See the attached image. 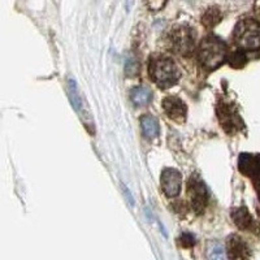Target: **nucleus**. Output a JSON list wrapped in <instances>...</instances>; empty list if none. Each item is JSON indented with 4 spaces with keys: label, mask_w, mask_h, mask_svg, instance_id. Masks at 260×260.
I'll use <instances>...</instances> for the list:
<instances>
[{
    "label": "nucleus",
    "mask_w": 260,
    "mask_h": 260,
    "mask_svg": "<svg viewBox=\"0 0 260 260\" xmlns=\"http://www.w3.org/2000/svg\"><path fill=\"white\" fill-rule=\"evenodd\" d=\"M124 191L126 192V197H127V201H129L130 206H134V201H133V197H132V194H130L129 189H127L126 186H124Z\"/></svg>",
    "instance_id": "obj_16"
},
{
    "label": "nucleus",
    "mask_w": 260,
    "mask_h": 260,
    "mask_svg": "<svg viewBox=\"0 0 260 260\" xmlns=\"http://www.w3.org/2000/svg\"><path fill=\"white\" fill-rule=\"evenodd\" d=\"M181 243H182L185 247H190V246H192L195 243V240L194 237L191 236V234H187L185 233L182 237H181Z\"/></svg>",
    "instance_id": "obj_15"
},
{
    "label": "nucleus",
    "mask_w": 260,
    "mask_h": 260,
    "mask_svg": "<svg viewBox=\"0 0 260 260\" xmlns=\"http://www.w3.org/2000/svg\"><path fill=\"white\" fill-rule=\"evenodd\" d=\"M141 126H142L143 134L147 138H155L159 134V122L156 118L151 115H145L141 117Z\"/></svg>",
    "instance_id": "obj_8"
},
{
    "label": "nucleus",
    "mask_w": 260,
    "mask_h": 260,
    "mask_svg": "<svg viewBox=\"0 0 260 260\" xmlns=\"http://www.w3.org/2000/svg\"><path fill=\"white\" fill-rule=\"evenodd\" d=\"M172 41H173V46H175L176 50L180 53H183V55L189 53L192 50V46H194L191 30L185 26L178 27L173 31Z\"/></svg>",
    "instance_id": "obj_6"
},
{
    "label": "nucleus",
    "mask_w": 260,
    "mask_h": 260,
    "mask_svg": "<svg viewBox=\"0 0 260 260\" xmlns=\"http://www.w3.org/2000/svg\"><path fill=\"white\" fill-rule=\"evenodd\" d=\"M150 76L160 87H171L180 78V71L171 59L157 57L150 62Z\"/></svg>",
    "instance_id": "obj_1"
},
{
    "label": "nucleus",
    "mask_w": 260,
    "mask_h": 260,
    "mask_svg": "<svg viewBox=\"0 0 260 260\" xmlns=\"http://www.w3.org/2000/svg\"><path fill=\"white\" fill-rule=\"evenodd\" d=\"M187 191H189L192 208L197 212H202L204 207L207 206L208 201L207 189H206L203 181L197 176H192L189 181V185H187Z\"/></svg>",
    "instance_id": "obj_4"
},
{
    "label": "nucleus",
    "mask_w": 260,
    "mask_h": 260,
    "mask_svg": "<svg viewBox=\"0 0 260 260\" xmlns=\"http://www.w3.org/2000/svg\"><path fill=\"white\" fill-rule=\"evenodd\" d=\"M233 219L234 222L237 224V226L242 228V229H246L248 228L250 222H251V216L247 212V210L243 207L237 208V210L233 211Z\"/></svg>",
    "instance_id": "obj_10"
},
{
    "label": "nucleus",
    "mask_w": 260,
    "mask_h": 260,
    "mask_svg": "<svg viewBox=\"0 0 260 260\" xmlns=\"http://www.w3.org/2000/svg\"><path fill=\"white\" fill-rule=\"evenodd\" d=\"M151 98H152V92L145 86H139V87H136L132 91V101L136 106H146V104L150 103Z\"/></svg>",
    "instance_id": "obj_9"
},
{
    "label": "nucleus",
    "mask_w": 260,
    "mask_h": 260,
    "mask_svg": "<svg viewBox=\"0 0 260 260\" xmlns=\"http://www.w3.org/2000/svg\"><path fill=\"white\" fill-rule=\"evenodd\" d=\"M229 62L233 68H241L243 67L246 62V55L242 52V51H236L231 55L229 57Z\"/></svg>",
    "instance_id": "obj_13"
},
{
    "label": "nucleus",
    "mask_w": 260,
    "mask_h": 260,
    "mask_svg": "<svg viewBox=\"0 0 260 260\" xmlns=\"http://www.w3.org/2000/svg\"><path fill=\"white\" fill-rule=\"evenodd\" d=\"M221 20V15H220V9L217 8H210L207 9L206 15L203 16V24L206 26H215L217 22Z\"/></svg>",
    "instance_id": "obj_11"
},
{
    "label": "nucleus",
    "mask_w": 260,
    "mask_h": 260,
    "mask_svg": "<svg viewBox=\"0 0 260 260\" xmlns=\"http://www.w3.org/2000/svg\"><path fill=\"white\" fill-rule=\"evenodd\" d=\"M226 56V46L220 38L208 37L199 47V60L207 69H215L224 61Z\"/></svg>",
    "instance_id": "obj_2"
},
{
    "label": "nucleus",
    "mask_w": 260,
    "mask_h": 260,
    "mask_svg": "<svg viewBox=\"0 0 260 260\" xmlns=\"http://www.w3.org/2000/svg\"><path fill=\"white\" fill-rule=\"evenodd\" d=\"M69 95H71V101L73 107L76 110H80L81 108V98L80 94H78V90H77V86H76V82L73 80H69Z\"/></svg>",
    "instance_id": "obj_12"
},
{
    "label": "nucleus",
    "mask_w": 260,
    "mask_h": 260,
    "mask_svg": "<svg viewBox=\"0 0 260 260\" xmlns=\"http://www.w3.org/2000/svg\"><path fill=\"white\" fill-rule=\"evenodd\" d=\"M181 182H182V178H181V173L177 169H164L161 175V187L167 197H169V198L177 197L180 194Z\"/></svg>",
    "instance_id": "obj_5"
},
{
    "label": "nucleus",
    "mask_w": 260,
    "mask_h": 260,
    "mask_svg": "<svg viewBox=\"0 0 260 260\" xmlns=\"http://www.w3.org/2000/svg\"><path fill=\"white\" fill-rule=\"evenodd\" d=\"M162 107H164V111L167 112V115L175 121H181V120L186 117L187 108L180 98L167 96L162 101Z\"/></svg>",
    "instance_id": "obj_7"
},
{
    "label": "nucleus",
    "mask_w": 260,
    "mask_h": 260,
    "mask_svg": "<svg viewBox=\"0 0 260 260\" xmlns=\"http://www.w3.org/2000/svg\"><path fill=\"white\" fill-rule=\"evenodd\" d=\"M237 45L245 50H256L260 47V25L254 20L241 21L234 32Z\"/></svg>",
    "instance_id": "obj_3"
},
{
    "label": "nucleus",
    "mask_w": 260,
    "mask_h": 260,
    "mask_svg": "<svg viewBox=\"0 0 260 260\" xmlns=\"http://www.w3.org/2000/svg\"><path fill=\"white\" fill-rule=\"evenodd\" d=\"M210 257L211 260H225L224 250H222L221 245H219V243H213V245L211 246Z\"/></svg>",
    "instance_id": "obj_14"
}]
</instances>
